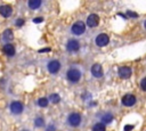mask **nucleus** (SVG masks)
Segmentation results:
<instances>
[{"instance_id": "1", "label": "nucleus", "mask_w": 146, "mask_h": 131, "mask_svg": "<svg viewBox=\"0 0 146 131\" xmlns=\"http://www.w3.org/2000/svg\"><path fill=\"white\" fill-rule=\"evenodd\" d=\"M82 77V71L76 66H71L66 71V79L71 83H78Z\"/></svg>"}, {"instance_id": "2", "label": "nucleus", "mask_w": 146, "mask_h": 131, "mask_svg": "<svg viewBox=\"0 0 146 131\" xmlns=\"http://www.w3.org/2000/svg\"><path fill=\"white\" fill-rule=\"evenodd\" d=\"M66 122H67V124H68L70 126H72V128H78V126L81 124V122H82V116H81V114L78 113V112H72V113H70V114L67 115Z\"/></svg>"}, {"instance_id": "3", "label": "nucleus", "mask_w": 146, "mask_h": 131, "mask_svg": "<svg viewBox=\"0 0 146 131\" xmlns=\"http://www.w3.org/2000/svg\"><path fill=\"white\" fill-rule=\"evenodd\" d=\"M60 67H62V64L57 59H51V60H48V63H47V71L50 74H57L59 72Z\"/></svg>"}, {"instance_id": "4", "label": "nucleus", "mask_w": 146, "mask_h": 131, "mask_svg": "<svg viewBox=\"0 0 146 131\" xmlns=\"http://www.w3.org/2000/svg\"><path fill=\"white\" fill-rule=\"evenodd\" d=\"M86 31V24L82 22V21H78L75 22L72 27H71V32L74 34V35H81L83 34Z\"/></svg>"}, {"instance_id": "5", "label": "nucleus", "mask_w": 146, "mask_h": 131, "mask_svg": "<svg viewBox=\"0 0 146 131\" xmlns=\"http://www.w3.org/2000/svg\"><path fill=\"white\" fill-rule=\"evenodd\" d=\"M108 42H110V38H108V35L106 33H100L95 39V44L97 47H99V48H103V47L107 46Z\"/></svg>"}, {"instance_id": "6", "label": "nucleus", "mask_w": 146, "mask_h": 131, "mask_svg": "<svg viewBox=\"0 0 146 131\" xmlns=\"http://www.w3.org/2000/svg\"><path fill=\"white\" fill-rule=\"evenodd\" d=\"M9 109H10L11 114H14V115H19V114L23 113V110H24V105H23L21 101L15 100V101H11V103H10Z\"/></svg>"}, {"instance_id": "7", "label": "nucleus", "mask_w": 146, "mask_h": 131, "mask_svg": "<svg viewBox=\"0 0 146 131\" xmlns=\"http://www.w3.org/2000/svg\"><path fill=\"white\" fill-rule=\"evenodd\" d=\"M136 101H137L136 96L132 95V93H127V95H124V96L121 98V103H122V105L125 106V107H131V106H133V105L136 104Z\"/></svg>"}, {"instance_id": "8", "label": "nucleus", "mask_w": 146, "mask_h": 131, "mask_svg": "<svg viewBox=\"0 0 146 131\" xmlns=\"http://www.w3.org/2000/svg\"><path fill=\"white\" fill-rule=\"evenodd\" d=\"M80 49V42L76 39H70L66 42V50L70 52H75Z\"/></svg>"}, {"instance_id": "9", "label": "nucleus", "mask_w": 146, "mask_h": 131, "mask_svg": "<svg viewBox=\"0 0 146 131\" xmlns=\"http://www.w3.org/2000/svg\"><path fill=\"white\" fill-rule=\"evenodd\" d=\"M90 72H91V74H92V76L96 77V79H100V77L104 75L103 67H102V65L98 64V63H95V64L91 66Z\"/></svg>"}, {"instance_id": "10", "label": "nucleus", "mask_w": 146, "mask_h": 131, "mask_svg": "<svg viewBox=\"0 0 146 131\" xmlns=\"http://www.w3.org/2000/svg\"><path fill=\"white\" fill-rule=\"evenodd\" d=\"M131 73H132V71L128 66H121L117 69V74H119V76L121 79H129L131 76Z\"/></svg>"}, {"instance_id": "11", "label": "nucleus", "mask_w": 146, "mask_h": 131, "mask_svg": "<svg viewBox=\"0 0 146 131\" xmlns=\"http://www.w3.org/2000/svg\"><path fill=\"white\" fill-rule=\"evenodd\" d=\"M98 23H99V17H98V15H96V14H90V15L87 17V26H89V27H95V26L98 25Z\"/></svg>"}, {"instance_id": "12", "label": "nucleus", "mask_w": 146, "mask_h": 131, "mask_svg": "<svg viewBox=\"0 0 146 131\" xmlns=\"http://www.w3.org/2000/svg\"><path fill=\"white\" fill-rule=\"evenodd\" d=\"M3 52L8 56V57H13L14 55H15V52H16V50H15V46L14 44H11V43H6L5 46H3Z\"/></svg>"}, {"instance_id": "13", "label": "nucleus", "mask_w": 146, "mask_h": 131, "mask_svg": "<svg viewBox=\"0 0 146 131\" xmlns=\"http://www.w3.org/2000/svg\"><path fill=\"white\" fill-rule=\"evenodd\" d=\"M113 118H114V116H113L112 113H108V112L103 113L102 116H100V123H103L104 125L105 124H108V123H111L113 121Z\"/></svg>"}, {"instance_id": "14", "label": "nucleus", "mask_w": 146, "mask_h": 131, "mask_svg": "<svg viewBox=\"0 0 146 131\" xmlns=\"http://www.w3.org/2000/svg\"><path fill=\"white\" fill-rule=\"evenodd\" d=\"M11 11H13V9L10 6H8V5L0 6V15L2 17H9L11 15Z\"/></svg>"}, {"instance_id": "15", "label": "nucleus", "mask_w": 146, "mask_h": 131, "mask_svg": "<svg viewBox=\"0 0 146 131\" xmlns=\"http://www.w3.org/2000/svg\"><path fill=\"white\" fill-rule=\"evenodd\" d=\"M14 39V32L10 30V28H7L2 32V40L5 42H9Z\"/></svg>"}, {"instance_id": "16", "label": "nucleus", "mask_w": 146, "mask_h": 131, "mask_svg": "<svg viewBox=\"0 0 146 131\" xmlns=\"http://www.w3.org/2000/svg\"><path fill=\"white\" fill-rule=\"evenodd\" d=\"M41 5H42V1H40V0H30V1L27 2L29 8H30V9H32V10L38 9Z\"/></svg>"}, {"instance_id": "17", "label": "nucleus", "mask_w": 146, "mask_h": 131, "mask_svg": "<svg viewBox=\"0 0 146 131\" xmlns=\"http://www.w3.org/2000/svg\"><path fill=\"white\" fill-rule=\"evenodd\" d=\"M48 100H50V103H52V104H58L60 101V96L58 93H51L49 96Z\"/></svg>"}, {"instance_id": "18", "label": "nucleus", "mask_w": 146, "mask_h": 131, "mask_svg": "<svg viewBox=\"0 0 146 131\" xmlns=\"http://www.w3.org/2000/svg\"><path fill=\"white\" fill-rule=\"evenodd\" d=\"M34 125H35L36 128H42V126L44 125V120H43V117H42V116L35 117V120H34Z\"/></svg>"}, {"instance_id": "19", "label": "nucleus", "mask_w": 146, "mask_h": 131, "mask_svg": "<svg viewBox=\"0 0 146 131\" xmlns=\"http://www.w3.org/2000/svg\"><path fill=\"white\" fill-rule=\"evenodd\" d=\"M92 131H106V128L103 123H96L92 125Z\"/></svg>"}, {"instance_id": "20", "label": "nucleus", "mask_w": 146, "mask_h": 131, "mask_svg": "<svg viewBox=\"0 0 146 131\" xmlns=\"http://www.w3.org/2000/svg\"><path fill=\"white\" fill-rule=\"evenodd\" d=\"M48 104H49L48 98L42 97V98H39V99H38V105H39L40 107H47V106H48Z\"/></svg>"}, {"instance_id": "21", "label": "nucleus", "mask_w": 146, "mask_h": 131, "mask_svg": "<svg viewBox=\"0 0 146 131\" xmlns=\"http://www.w3.org/2000/svg\"><path fill=\"white\" fill-rule=\"evenodd\" d=\"M24 23H25V21H24L23 18H17L16 22H15V25H16L17 27H21V26L24 25Z\"/></svg>"}, {"instance_id": "22", "label": "nucleus", "mask_w": 146, "mask_h": 131, "mask_svg": "<svg viewBox=\"0 0 146 131\" xmlns=\"http://www.w3.org/2000/svg\"><path fill=\"white\" fill-rule=\"evenodd\" d=\"M140 88H141L143 91L146 92V76L141 79V81H140Z\"/></svg>"}, {"instance_id": "23", "label": "nucleus", "mask_w": 146, "mask_h": 131, "mask_svg": "<svg viewBox=\"0 0 146 131\" xmlns=\"http://www.w3.org/2000/svg\"><path fill=\"white\" fill-rule=\"evenodd\" d=\"M133 128H135L133 125H131V124H127V125L124 126V131H131Z\"/></svg>"}, {"instance_id": "24", "label": "nucleus", "mask_w": 146, "mask_h": 131, "mask_svg": "<svg viewBox=\"0 0 146 131\" xmlns=\"http://www.w3.org/2000/svg\"><path fill=\"white\" fill-rule=\"evenodd\" d=\"M33 22L36 23V24H38V23H41V22H43V17H35V18L33 19Z\"/></svg>"}, {"instance_id": "25", "label": "nucleus", "mask_w": 146, "mask_h": 131, "mask_svg": "<svg viewBox=\"0 0 146 131\" xmlns=\"http://www.w3.org/2000/svg\"><path fill=\"white\" fill-rule=\"evenodd\" d=\"M127 15H128V16H130V17H137V14L131 13V11H127Z\"/></svg>"}, {"instance_id": "26", "label": "nucleus", "mask_w": 146, "mask_h": 131, "mask_svg": "<svg viewBox=\"0 0 146 131\" xmlns=\"http://www.w3.org/2000/svg\"><path fill=\"white\" fill-rule=\"evenodd\" d=\"M48 128H50V129H47V131H54L55 130V126L54 125H49Z\"/></svg>"}, {"instance_id": "27", "label": "nucleus", "mask_w": 146, "mask_h": 131, "mask_svg": "<svg viewBox=\"0 0 146 131\" xmlns=\"http://www.w3.org/2000/svg\"><path fill=\"white\" fill-rule=\"evenodd\" d=\"M44 51H50V49H49V48H46V49H42V50H40V52H44Z\"/></svg>"}, {"instance_id": "28", "label": "nucleus", "mask_w": 146, "mask_h": 131, "mask_svg": "<svg viewBox=\"0 0 146 131\" xmlns=\"http://www.w3.org/2000/svg\"><path fill=\"white\" fill-rule=\"evenodd\" d=\"M144 28H145V30H146V21H145V22H144Z\"/></svg>"}, {"instance_id": "29", "label": "nucleus", "mask_w": 146, "mask_h": 131, "mask_svg": "<svg viewBox=\"0 0 146 131\" xmlns=\"http://www.w3.org/2000/svg\"><path fill=\"white\" fill-rule=\"evenodd\" d=\"M22 131H29V130H22Z\"/></svg>"}]
</instances>
